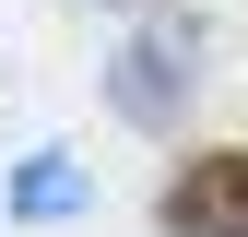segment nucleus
I'll return each mask as SVG.
<instances>
[{
  "label": "nucleus",
  "mask_w": 248,
  "mask_h": 237,
  "mask_svg": "<svg viewBox=\"0 0 248 237\" xmlns=\"http://www.w3.org/2000/svg\"><path fill=\"white\" fill-rule=\"evenodd\" d=\"M201 59H213L201 12H142L130 36H118V59H107V107L130 118V131H177L189 95H201Z\"/></svg>",
  "instance_id": "1"
},
{
  "label": "nucleus",
  "mask_w": 248,
  "mask_h": 237,
  "mask_svg": "<svg viewBox=\"0 0 248 237\" xmlns=\"http://www.w3.org/2000/svg\"><path fill=\"white\" fill-rule=\"evenodd\" d=\"M154 237H248V142H201L154 202Z\"/></svg>",
  "instance_id": "2"
},
{
  "label": "nucleus",
  "mask_w": 248,
  "mask_h": 237,
  "mask_svg": "<svg viewBox=\"0 0 248 237\" xmlns=\"http://www.w3.org/2000/svg\"><path fill=\"white\" fill-rule=\"evenodd\" d=\"M83 202H95V190H83L71 154H24V166H12V214H24V225H71Z\"/></svg>",
  "instance_id": "3"
},
{
  "label": "nucleus",
  "mask_w": 248,
  "mask_h": 237,
  "mask_svg": "<svg viewBox=\"0 0 248 237\" xmlns=\"http://www.w3.org/2000/svg\"><path fill=\"white\" fill-rule=\"evenodd\" d=\"M107 12H154V0H107Z\"/></svg>",
  "instance_id": "4"
}]
</instances>
